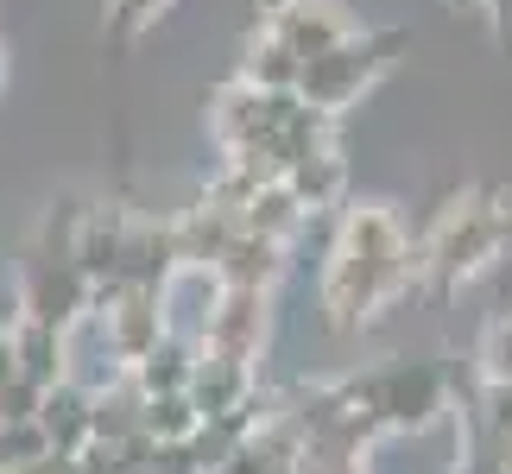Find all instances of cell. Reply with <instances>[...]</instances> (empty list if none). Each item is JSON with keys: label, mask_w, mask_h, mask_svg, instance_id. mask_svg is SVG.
I'll return each mask as SVG.
<instances>
[{"label": "cell", "mask_w": 512, "mask_h": 474, "mask_svg": "<svg viewBox=\"0 0 512 474\" xmlns=\"http://www.w3.org/2000/svg\"><path fill=\"white\" fill-rule=\"evenodd\" d=\"M424 285V260L418 241L405 234V222L392 215V203H348L336 234H329V260L317 279V304H323V329L329 335H361Z\"/></svg>", "instance_id": "1"}, {"label": "cell", "mask_w": 512, "mask_h": 474, "mask_svg": "<svg viewBox=\"0 0 512 474\" xmlns=\"http://www.w3.org/2000/svg\"><path fill=\"white\" fill-rule=\"evenodd\" d=\"M512 247V190L506 184H468L449 190L437 215H430L418 260H424V285L437 298H456V291L481 285L487 272L500 266V253Z\"/></svg>", "instance_id": "2"}, {"label": "cell", "mask_w": 512, "mask_h": 474, "mask_svg": "<svg viewBox=\"0 0 512 474\" xmlns=\"http://www.w3.org/2000/svg\"><path fill=\"white\" fill-rule=\"evenodd\" d=\"M348 405H361L380 437H424L449 411V373L437 361H380L342 380Z\"/></svg>", "instance_id": "3"}, {"label": "cell", "mask_w": 512, "mask_h": 474, "mask_svg": "<svg viewBox=\"0 0 512 474\" xmlns=\"http://www.w3.org/2000/svg\"><path fill=\"white\" fill-rule=\"evenodd\" d=\"M405 51H411V32L405 26H361L354 38H342L336 51H323V57H310V64H304L298 102L336 121V114H348Z\"/></svg>", "instance_id": "4"}, {"label": "cell", "mask_w": 512, "mask_h": 474, "mask_svg": "<svg viewBox=\"0 0 512 474\" xmlns=\"http://www.w3.org/2000/svg\"><path fill=\"white\" fill-rule=\"evenodd\" d=\"M19 310H26V323H45V329H76V323H89V310H95V285L83 279V266L70 260V253H26L19 260Z\"/></svg>", "instance_id": "5"}, {"label": "cell", "mask_w": 512, "mask_h": 474, "mask_svg": "<svg viewBox=\"0 0 512 474\" xmlns=\"http://www.w3.org/2000/svg\"><path fill=\"white\" fill-rule=\"evenodd\" d=\"M89 323L102 329V342H108V361L133 373L146 361L152 348L165 342V310H159V291H140V285H95V310H89Z\"/></svg>", "instance_id": "6"}, {"label": "cell", "mask_w": 512, "mask_h": 474, "mask_svg": "<svg viewBox=\"0 0 512 474\" xmlns=\"http://www.w3.org/2000/svg\"><path fill=\"white\" fill-rule=\"evenodd\" d=\"M253 26H266L272 38H285L304 64L361 32L354 13H348V0H253Z\"/></svg>", "instance_id": "7"}, {"label": "cell", "mask_w": 512, "mask_h": 474, "mask_svg": "<svg viewBox=\"0 0 512 474\" xmlns=\"http://www.w3.org/2000/svg\"><path fill=\"white\" fill-rule=\"evenodd\" d=\"M222 298H228V285H222V272H215V266H177L171 279H165V291H159L165 335H177V342H190V348H203L215 310H222Z\"/></svg>", "instance_id": "8"}, {"label": "cell", "mask_w": 512, "mask_h": 474, "mask_svg": "<svg viewBox=\"0 0 512 474\" xmlns=\"http://www.w3.org/2000/svg\"><path fill=\"white\" fill-rule=\"evenodd\" d=\"M266 342H272V291H228L222 310H215V323H209L203 354H228V361L260 367Z\"/></svg>", "instance_id": "9"}, {"label": "cell", "mask_w": 512, "mask_h": 474, "mask_svg": "<svg viewBox=\"0 0 512 474\" xmlns=\"http://www.w3.org/2000/svg\"><path fill=\"white\" fill-rule=\"evenodd\" d=\"M127 234H133V209H121V203H89V209H83L76 241H70V260L83 266L89 285H114V279H121Z\"/></svg>", "instance_id": "10"}, {"label": "cell", "mask_w": 512, "mask_h": 474, "mask_svg": "<svg viewBox=\"0 0 512 474\" xmlns=\"http://www.w3.org/2000/svg\"><path fill=\"white\" fill-rule=\"evenodd\" d=\"M196 411L209 418H241V411L260 405V367L228 361V354H196V380H190Z\"/></svg>", "instance_id": "11"}, {"label": "cell", "mask_w": 512, "mask_h": 474, "mask_svg": "<svg viewBox=\"0 0 512 474\" xmlns=\"http://www.w3.org/2000/svg\"><path fill=\"white\" fill-rule=\"evenodd\" d=\"M266 114H272V95H260L253 83H241V76H228V83L209 95V114H203V121H209V140L215 146H222L228 158H241L266 133Z\"/></svg>", "instance_id": "12"}, {"label": "cell", "mask_w": 512, "mask_h": 474, "mask_svg": "<svg viewBox=\"0 0 512 474\" xmlns=\"http://www.w3.org/2000/svg\"><path fill=\"white\" fill-rule=\"evenodd\" d=\"M38 430H45L51 456H83L95 443V386H83V380L51 386L45 405H38Z\"/></svg>", "instance_id": "13"}, {"label": "cell", "mask_w": 512, "mask_h": 474, "mask_svg": "<svg viewBox=\"0 0 512 474\" xmlns=\"http://www.w3.org/2000/svg\"><path fill=\"white\" fill-rule=\"evenodd\" d=\"M285 190L298 196V209H304V215H329V209H342V196H348V158H342V146L329 140V146H317L310 158H298V165L285 171Z\"/></svg>", "instance_id": "14"}, {"label": "cell", "mask_w": 512, "mask_h": 474, "mask_svg": "<svg viewBox=\"0 0 512 474\" xmlns=\"http://www.w3.org/2000/svg\"><path fill=\"white\" fill-rule=\"evenodd\" d=\"M241 83H253L260 95H298V76H304V57L285 45V38H272L266 26H253L241 38Z\"/></svg>", "instance_id": "15"}, {"label": "cell", "mask_w": 512, "mask_h": 474, "mask_svg": "<svg viewBox=\"0 0 512 474\" xmlns=\"http://www.w3.org/2000/svg\"><path fill=\"white\" fill-rule=\"evenodd\" d=\"M234 234H241V222H234V215H222L209 196H203V203H190V209L171 222L177 266H222V253H228Z\"/></svg>", "instance_id": "16"}, {"label": "cell", "mask_w": 512, "mask_h": 474, "mask_svg": "<svg viewBox=\"0 0 512 474\" xmlns=\"http://www.w3.org/2000/svg\"><path fill=\"white\" fill-rule=\"evenodd\" d=\"M13 367H19V380H32L38 392L64 386L70 380V335L19 316V329H13Z\"/></svg>", "instance_id": "17"}, {"label": "cell", "mask_w": 512, "mask_h": 474, "mask_svg": "<svg viewBox=\"0 0 512 474\" xmlns=\"http://www.w3.org/2000/svg\"><path fill=\"white\" fill-rule=\"evenodd\" d=\"M171 272H177V241H171V222H146V215H133L127 260H121V285L165 291Z\"/></svg>", "instance_id": "18"}, {"label": "cell", "mask_w": 512, "mask_h": 474, "mask_svg": "<svg viewBox=\"0 0 512 474\" xmlns=\"http://www.w3.org/2000/svg\"><path fill=\"white\" fill-rule=\"evenodd\" d=\"M285 253H291V247L260 241V234L241 228V234L228 241V253H222V266H215V272H222L228 291H272V285L285 279Z\"/></svg>", "instance_id": "19"}, {"label": "cell", "mask_w": 512, "mask_h": 474, "mask_svg": "<svg viewBox=\"0 0 512 474\" xmlns=\"http://www.w3.org/2000/svg\"><path fill=\"white\" fill-rule=\"evenodd\" d=\"M196 354H203V348H190V342H177V335H165V342L152 348L146 361L127 373V380L140 386V399H171V392H190V380H196Z\"/></svg>", "instance_id": "20"}, {"label": "cell", "mask_w": 512, "mask_h": 474, "mask_svg": "<svg viewBox=\"0 0 512 474\" xmlns=\"http://www.w3.org/2000/svg\"><path fill=\"white\" fill-rule=\"evenodd\" d=\"M304 222L310 215L298 209V196H291L285 184H260V196H253V209H247V234H260V241H279V247H291L304 234Z\"/></svg>", "instance_id": "21"}, {"label": "cell", "mask_w": 512, "mask_h": 474, "mask_svg": "<svg viewBox=\"0 0 512 474\" xmlns=\"http://www.w3.org/2000/svg\"><path fill=\"white\" fill-rule=\"evenodd\" d=\"M140 430H146V399L121 373L108 392H95V443H127V437H140Z\"/></svg>", "instance_id": "22"}, {"label": "cell", "mask_w": 512, "mask_h": 474, "mask_svg": "<svg viewBox=\"0 0 512 474\" xmlns=\"http://www.w3.org/2000/svg\"><path fill=\"white\" fill-rule=\"evenodd\" d=\"M171 7L177 0H102V32L114 38V45H140Z\"/></svg>", "instance_id": "23"}, {"label": "cell", "mask_w": 512, "mask_h": 474, "mask_svg": "<svg viewBox=\"0 0 512 474\" xmlns=\"http://www.w3.org/2000/svg\"><path fill=\"white\" fill-rule=\"evenodd\" d=\"M203 430V411H196L190 392H171V399H146V437L152 443H190Z\"/></svg>", "instance_id": "24"}, {"label": "cell", "mask_w": 512, "mask_h": 474, "mask_svg": "<svg viewBox=\"0 0 512 474\" xmlns=\"http://www.w3.org/2000/svg\"><path fill=\"white\" fill-rule=\"evenodd\" d=\"M481 380L487 386H512V310H500L481 329Z\"/></svg>", "instance_id": "25"}, {"label": "cell", "mask_w": 512, "mask_h": 474, "mask_svg": "<svg viewBox=\"0 0 512 474\" xmlns=\"http://www.w3.org/2000/svg\"><path fill=\"white\" fill-rule=\"evenodd\" d=\"M45 456H51V443H45V430H38V424L0 430V468H32V462H45Z\"/></svg>", "instance_id": "26"}, {"label": "cell", "mask_w": 512, "mask_h": 474, "mask_svg": "<svg viewBox=\"0 0 512 474\" xmlns=\"http://www.w3.org/2000/svg\"><path fill=\"white\" fill-rule=\"evenodd\" d=\"M38 405H45V392H38L32 380L0 386V430H13V424H38Z\"/></svg>", "instance_id": "27"}, {"label": "cell", "mask_w": 512, "mask_h": 474, "mask_svg": "<svg viewBox=\"0 0 512 474\" xmlns=\"http://www.w3.org/2000/svg\"><path fill=\"white\" fill-rule=\"evenodd\" d=\"M298 474H367V456H336V449H304Z\"/></svg>", "instance_id": "28"}, {"label": "cell", "mask_w": 512, "mask_h": 474, "mask_svg": "<svg viewBox=\"0 0 512 474\" xmlns=\"http://www.w3.org/2000/svg\"><path fill=\"white\" fill-rule=\"evenodd\" d=\"M481 424L494 437H512V386H487L481 392Z\"/></svg>", "instance_id": "29"}, {"label": "cell", "mask_w": 512, "mask_h": 474, "mask_svg": "<svg viewBox=\"0 0 512 474\" xmlns=\"http://www.w3.org/2000/svg\"><path fill=\"white\" fill-rule=\"evenodd\" d=\"M152 474H203L190 456V443H159V456H152Z\"/></svg>", "instance_id": "30"}, {"label": "cell", "mask_w": 512, "mask_h": 474, "mask_svg": "<svg viewBox=\"0 0 512 474\" xmlns=\"http://www.w3.org/2000/svg\"><path fill=\"white\" fill-rule=\"evenodd\" d=\"M0 474H76V456H45L32 468H0Z\"/></svg>", "instance_id": "31"}, {"label": "cell", "mask_w": 512, "mask_h": 474, "mask_svg": "<svg viewBox=\"0 0 512 474\" xmlns=\"http://www.w3.org/2000/svg\"><path fill=\"white\" fill-rule=\"evenodd\" d=\"M19 367H13V335H0V386H13Z\"/></svg>", "instance_id": "32"}, {"label": "cell", "mask_w": 512, "mask_h": 474, "mask_svg": "<svg viewBox=\"0 0 512 474\" xmlns=\"http://www.w3.org/2000/svg\"><path fill=\"white\" fill-rule=\"evenodd\" d=\"M7 76H13V57H7V38H0V102H7Z\"/></svg>", "instance_id": "33"}, {"label": "cell", "mask_w": 512, "mask_h": 474, "mask_svg": "<svg viewBox=\"0 0 512 474\" xmlns=\"http://www.w3.org/2000/svg\"><path fill=\"white\" fill-rule=\"evenodd\" d=\"M500 456H506V474H512V437H500Z\"/></svg>", "instance_id": "34"}, {"label": "cell", "mask_w": 512, "mask_h": 474, "mask_svg": "<svg viewBox=\"0 0 512 474\" xmlns=\"http://www.w3.org/2000/svg\"><path fill=\"white\" fill-rule=\"evenodd\" d=\"M449 7H481L487 13V0H449Z\"/></svg>", "instance_id": "35"}, {"label": "cell", "mask_w": 512, "mask_h": 474, "mask_svg": "<svg viewBox=\"0 0 512 474\" xmlns=\"http://www.w3.org/2000/svg\"><path fill=\"white\" fill-rule=\"evenodd\" d=\"M279 474H298V468H279Z\"/></svg>", "instance_id": "36"}, {"label": "cell", "mask_w": 512, "mask_h": 474, "mask_svg": "<svg viewBox=\"0 0 512 474\" xmlns=\"http://www.w3.org/2000/svg\"><path fill=\"white\" fill-rule=\"evenodd\" d=\"M222 474H234V468H222Z\"/></svg>", "instance_id": "37"}]
</instances>
